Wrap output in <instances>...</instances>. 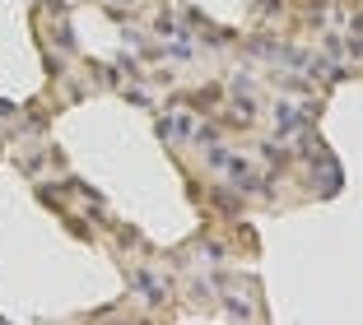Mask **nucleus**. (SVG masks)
<instances>
[{
	"label": "nucleus",
	"mask_w": 363,
	"mask_h": 325,
	"mask_svg": "<svg viewBox=\"0 0 363 325\" xmlns=\"http://www.w3.org/2000/svg\"><path fill=\"white\" fill-rule=\"evenodd\" d=\"M10 116H14V107H10V103H0V130L10 126Z\"/></svg>",
	"instance_id": "nucleus-1"
}]
</instances>
